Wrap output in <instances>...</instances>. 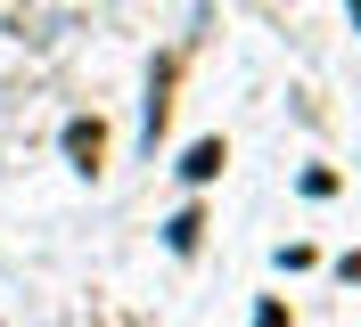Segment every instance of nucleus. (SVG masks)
<instances>
[{
  "mask_svg": "<svg viewBox=\"0 0 361 327\" xmlns=\"http://www.w3.org/2000/svg\"><path fill=\"white\" fill-rule=\"evenodd\" d=\"M180 172H189V180H214V172H222V139H197V148H189V164H180Z\"/></svg>",
  "mask_w": 361,
  "mask_h": 327,
  "instance_id": "obj_1",
  "label": "nucleus"
},
{
  "mask_svg": "<svg viewBox=\"0 0 361 327\" xmlns=\"http://www.w3.org/2000/svg\"><path fill=\"white\" fill-rule=\"evenodd\" d=\"M66 148L74 155H99V123H66Z\"/></svg>",
  "mask_w": 361,
  "mask_h": 327,
  "instance_id": "obj_2",
  "label": "nucleus"
},
{
  "mask_svg": "<svg viewBox=\"0 0 361 327\" xmlns=\"http://www.w3.org/2000/svg\"><path fill=\"white\" fill-rule=\"evenodd\" d=\"M345 270H361V262H345Z\"/></svg>",
  "mask_w": 361,
  "mask_h": 327,
  "instance_id": "obj_3",
  "label": "nucleus"
}]
</instances>
